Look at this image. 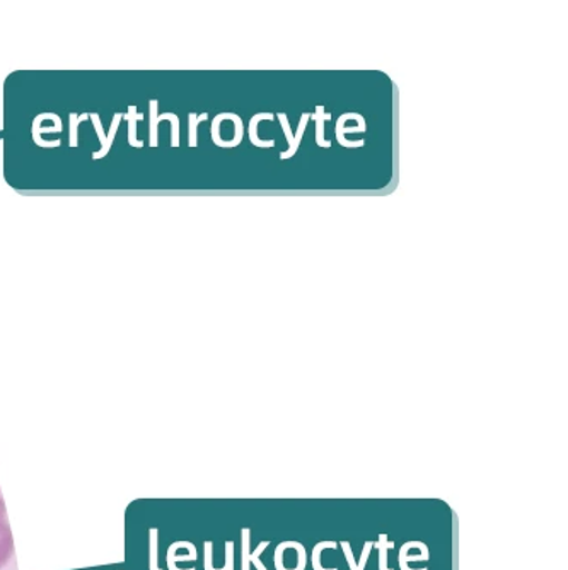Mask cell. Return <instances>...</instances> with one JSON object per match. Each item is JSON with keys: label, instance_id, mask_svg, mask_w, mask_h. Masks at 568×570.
I'll return each mask as SVG.
<instances>
[{"label": "cell", "instance_id": "6da1fadb", "mask_svg": "<svg viewBox=\"0 0 568 570\" xmlns=\"http://www.w3.org/2000/svg\"><path fill=\"white\" fill-rule=\"evenodd\" d=\"M163 120H172L173 125V136H172V146H179V120L176 115L166 114V115H157V101H150V146L157 147V125Z\"/></svg>", "mask_w": 568, "mask_h": 570}, {"label": "cell", "instance_id": "7a4b0ae2", "mask_svg": "<svg viewBox=\"0 0 568 570\" xmlns=\"http://www.w3.org/2000/svg\"><path fill=\"white\" fill-rule=\"evenodd\" d=\"M6 515L8 512H0V569H4L14 557V537Z\"/></svg>", "mask_w": 568, "mask_h": 570}, {"label": "cell", "instance_id": "3957f363", "mask_svg": "<svg viewBox=\"0 0 568 570\" xmlns=\"http://www.w3.org/2000/svg\"><path fill=\"white\" fill-rule=\"evenodd\" d=\"M91 118L92 124H95L96 132H98L99 140H101V150H99V153L92 154V158L101 159L105 158L106 154L110 153L111 144H114L115 136H117L118 125H120V120L124 118V115H115L114 125H111L108 136H105V132H102V124L101 120H99L98 115H91Z\"/></svg>", "mask_w": 568, "mask_h": 570}, {"label": "cell", "instance_id": "277c9868", "mask_svg": "<svg viewBox=\"0 0 568 570\" xmlns=\"http://www.w3.org/2000/svg\"><path fill=\"white\" fill-rule=\"evenodd\" d=\"M346 118H349V115L345 114L336 121V140H339L340 146L346 147V149H350V147H364L365 140H355V142L346 140L345 134L365 132V127H362V125L346 128Z\"/></svg>", "mask_w": 568, "mask_h": 570}, {"label": "cell", "instance_id": "5b68a950", "mask_svg": "<svg viewBox=\"0 0 568 570\" xmlns=\"http://www.w3.org/2000/svg\"><path fill=\"white\" fill-rule=\"evenodd\" d=\"M274 118H275L274 114H258L252 118V121H249V125H248V134H249V140H252L253 146L266 147V149H268V147L275 146V140H263V139H259V136H258L259 121H262V120L272 121V120H274Z\"/></svg>", "mask_w": 568, "mask_h": 570}, {"label": "cell", "instance_id": "8992f818", "mask_svg": "<svg viewBox=\"0 0 568 570\" xmlns=\"http://www.w3.org/2000/svg\"><path fill=\"white\" fill-rule=\"evenodd\" d=\"M311 120L316 121V146L330 149L332 142L324 140V121L332 120V114H324V107H316L314 115H311Z\"/></svg>", "mask_w": 568, "mask_h": 570}, {"label": "cell", "instance_id": "52a82bcc", "mask_svg": "<svg viewBox=\"0 0 568 570\" xmlns=\"http://www.w3.org/2000/svg\"><path fill=\"white\" fill-rule=\"evenodd\" d=\"M415 546V541H409V543H404L400 550V569L401 570H413L410 569L409 562H419V560H429L430 553H412V547ZM427 570V569H419Z\"/></svg>", "mask_w": 568, "mask_h": 570}, {"label": "cell", "instance_id": "ba28073f", "mask_svg": "<svg viewBox=\"0 0 568 570\" xmlns=\"http://www.w3.org/2000/svg\"><path fill=\"white\" fill-rule=\"evenodd\" d=\"M311 120V114H303V117H301L300 120V127H297V132L294 134V146H292V149L284 150V153L281 154V159H288L294 156L295 153H297V149H300L301 140H303L304 130H306L307 121Z\"/></svg>", "mask_w": 568, "mask_h": 570}, {"label": "cell", "instance_id": "9c48e42d", "mask_svg": "<svg viewBox=\"0 0 568 570\" xmlns=\"http://www.w3.org/2000/svg\"><path fill=\"white\" fill-rule=\"evenodd\" d=\"M379 549V570H393L388 567V550L394 549L393 541L388 540V534H379V541L375 543Z\"/></svg>", "mask_w": 568, "mask_h": 570}, {"label": "cell", "instance_id": "30bf717a", "mask_svg": "<svg viewBox=\"0 0 568 570\" xmlns=\"http://www.w3.org/2000/svg\"><path fill=\"white\" fill-rule=\"evenodd\" d=\"M324 549L336 550V549H339V543H336V541H321V543H317V546L314 547V550H313V569L314 570H339V569H336V567H333V569H324V567L321 566V552H323Z\"/></svg>", "mask_w": 568, "mask_h": 570}, {"label": "cell", "instance_id": "8fae6325", "mask_svg": "<svg viewBox=\"0 0 568 570\" xmlns=\"http://www.w3.org/2000/svg\"><path fill=\"white\" fill-rule=\"evenodd\" d=\"M127 120H130V136H128V142L134 147H143V140H137V127H135V121L143 120L144 115L137 114L135 107H130V115H125Z\"/></svg>", "mask_w": 568, "mask_h": 570}, {"label": "cell", "instance_id": "7c38bea8", "mask_svg": "<svg viewBox=\"0 0 568 570\" xmlns=\"http://www.w3.org/2000/svg\"><path fill=\"white\" fill-rule=\"evenodd\" d=\"M189 147H197L198 146V139H197V127L198 124H202V121L207 120L208 115L204 114L198 117L197 114H189Z\"/></svg>", "mask_w": 568, "mask_h": 570}, {"label": "cell", "instance_id": "4fadbf2b", "mask_svg": "<svg viewBox=\"0 0 568 570\" xmlns=\"http://www.w3.org/2000/svg\"><path fill=\"white\" fill-rule=\"evenodd\" d=\"M268 546L270 541H262V543H259L258 546V549L255 550V553H253V556H249V562L255 563L256 569L258 570H268L266 569L265 563H263L262 560H259V556H262V553L265 552L266 549H268Z\"/></svg>", "mask_w": 568, "mask_h": 570}, {"label": "cell", "instance_id": "5bb4252c", "mask_svg": "<svg viewBox=\"0 0 568 570\" xmlns=\"http://www.w3.org/2000/svg\"><path fill=\"white\" fill-rule=\"evenodd\" d=\"M278 120H281L282 128H284L285 139L288 142V149H292L294 146V134H292L291 124H288L287 115L278 114Z\"/></svg>", "mask_w": 568, "mask_h": 570}, {"label": "cell", "instance_id": "9a60e30c", "mask_svg": "<svg viewBox=\"0 0 568 570\" xmlns=\"http://www.w3.org/2000/svg\"><path fill=\"white\" fill-rule=\"evenodd\" d=\"M243 570H249V530H243Z\"/></svg>", "mask_w": 568, "mask_h": 570}, {"label": "cell", "instance_id": "2e32d148", "mask_svg": "<svg viewBox=\"0 0 568 570\" xmlns=\"http://www.w3.org/2000/svg\"><path fill=\"white\" fill-rule=\"evenodd\" d=\"M70 118L74 120L70 121V146L77 147V127H79L80 121L85 120V118H88V115H82V117L77 118V121L76 115H70Z\"/></svg>", "mask_w": 568, "mask_h": 570}, {"label": "cell", "instance_id": "e0dca14e", "mask_svg": "<svg viewBox=\"0 0 568 570\" xmlns=\"http://www.w3.org/2000/svg\"><path fill=\"white\" fill-rule=\"evenodd\" d=\"M372 546H374L372 541H365L364 550H362L361 562L358 563V570H364L365 566H368V559L369 556H371Z\"/></svg>", "mask_w": 568, "mask_h": 570}, {"label": "cell", "instance_id": "ac0fdd59", "mask_svg": "<svg viewBox=\"0 0 568 570\" xmlns=\"http://www.w3.org/2000/svg\"><path fill=\"white\" fill-rule=\"evenodd\" d=\"M0 512H8V508H6V501L2 495H0Z\"/></svg>", "mask_w": 568, "mask_h": 570}]
</instances>
